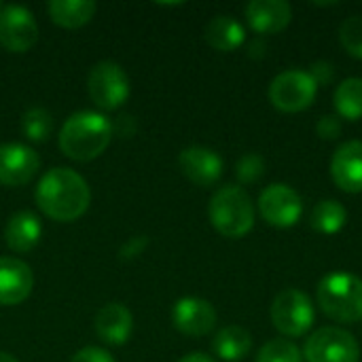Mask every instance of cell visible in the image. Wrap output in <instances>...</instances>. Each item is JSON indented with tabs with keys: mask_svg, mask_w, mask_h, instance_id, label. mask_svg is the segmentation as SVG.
<instances>
[{
	"mask_svg": "<svg viewBox=\"0 0 362 362\" xmlns=\"http://www.w3.org/2000/svg\"><path fill=\"white\" fill-rule=\"evenodd\" d=\"M91 202L87 180L70 168L49 170L36 185V204L45 216L57 223L81 218Z\"/></svg>",
	"mask_w": 362,
	"mask_h": 362,
	"instance_id": "cell-1",
	"label": "cell"
},
{
	"mask_svg": "<svg viewBox=\"0 0 362 362\" xmlns=\"http://www.w3.org/2000/svg\"><path fill=\"white\" fill-rule=\"evenodd\" d=\"M112 134L108 117L93 110H78L62 125L59 148L72 161H91L108 148Z\"/></svg>",
	"mask_w": 362,
	"mask_h": 362,
	"instance_id": "cell-2",
	"label": "cell"
},
{
	"mask_svg": "<svg viewBox=\"0 0 362 362\" xmlns=\"http://www.w3.org/2000/svg\"><path fill=\"white\" fill-rule=\"evenodd\" d=\"M208 216L214 229L225 238H244L255 225V206L250 195L242 187H221L210 204Z\"/></svg>",
	"mask_w": 362,
	"mask_h": 362,
	"instance_id": "cell-3",
	"label": "cell"
},
{
	"mask_svg": "<svg viewBox=\"0 0 362 362\" xmlns=\"http://www.w3.org/2000/svg\"><path fill=\"white\" fill-rule=\"evenodd\" d=\"M318 305L322 312L337 322L362 320V280L354 274L337 272L320 280Z\"/></svg>",
	"mask_w": 362,
	"mask_h": 362,
	"instance_id": "cell-4",
	"label": "cell"
},
{
	"mask_svg": "<svg viewBox=\"0 0 362 362\" xmlns=\"http://www.w3.org/2000/svg\"><path fill=\"white\" fill-rule=\"evenodd\" d=\"M87 91L95 106L102 110H117L129 98V76L110 59L98 62L87 76Z\"/></svg>",
	"mask_w": 362,
	"mask_h": 362,
	"instance_id": "cell-5",
	"label": "cell"
},
{
	"mask_svg": "<svg viewBox=\"0 0 362 362\" xmlns=\"http://www.w3.org/2000/svg\"><path fill=\"white\" fill-rule=\"evenodd\" d=\"M272 320L274 327L286 337L305 335L316 320L312 299L297 288L282 291L272 303Z\"/></svg>",
	"mask_w": 362,
	"mask_h": 362,
	"instance_id": "cell-6",
	"label": "cell"
},
{
	"mask_svg": "<svg viewBox=\"0 0 362 362\" xmlns=\"http://www.w3.org/2000/svg\"><path fill=\"white\" fill-rule=\"evenodd\" d=\"M303 358L308 362H358L361 346L352 333L337 327H325L305 341Z\"/></svg>",
	"mask_w": 362,
	"mask_h": 362,
	"instance_id": "cell-7",
	"label": "cell"
},
{
	"mask_svg": "<svg viewBox=\"0 0 362 362\" xmlns=\"http://www.w3.org/2000/svg\"><path fill=\"white\" fill-rule=\"evenodd\" d=\"M318 85L305 70H286L269 85V100L282 112H301L316 100Z\"/></svg>",
	"mask_w": 362,
	"mask_h": 362,
	"instance_id": "cell-8",
	"label": "cell"
},
{
	"mask_svg": "<svg viewBox=\"0 0 362 362\" xmlns=\"http://www.w3.org/2000/svg\"><path fill=\"white\" fill-rule=\"evenodd\" d=\"M38 40V25L32 13L19 4H2L0 8V47L11 53H25Z\"/></svg>",
	"mask_w": 362,
	"mask_h": 362,
	"instance_id": "cell-9",
	"label": "cell"
},
{
	"mask_svg": "<svg viewBox=\"0 0 362 362\" xmlns=\"http://www.w3.org/2000/svg\"><path fill=\"white\" fill-rule=\"evenodd\" d=\"M259 212L263 221H267L269 225L286 229L301 218L303 202L293 187L276 182L263 189V193L259 195Z\"/></svg>",
	"mask_w": 362,
	"mask_h": 362,
	"instance_id": "cell-10",
	"label": "cell"
},
{
	"mask_svg": "<svg viewBox=\"0 0 362 362\" xmlns=\"http://www.w3.org/2000/svg\"><path fill=\"white\" fill-rule=\"evenodd\" d=\"M40 168L38 155L19 142L0 144V185L21 187L28 185Z\"/></svg>",
	"mask_w": 362,
	"mask_h": 362,
	"instance_id": "cell-11",
	"label": "cell"
},
{
	"mask_svg": "<svg viewBox=\"0 0 362 362\" xmlns=\"http://www.w3.org/2000/svg\"><path fill=\"white\" fill-rule=\"evenodd\" d=\"M174 327L189 337H204L216 327V310L199 297H182L172 308Z\"/></svg>",
	"mask_w": 362,
	"mask_h": 362,
	"instance_id": "cell-12",
	"label": "cell"
},
{
	"mask_svg": "<svg viewBox=\"0 0 362 362\" xmlns=\"http://www.w3.org/2000/svg\"><path fill=\"white\" fill-rule=\"evenodd\" d=\"M34 288L30 265L17 257H0V305L23 303Z\"/></svg>",
	"mask_w": 362,
	"mask_h": 362,
	"instance_id": "cell-13",
	"label": "cell"
},
{
	"mask_svg": "<svg viewBox=\"0 0 362 362\" xmlns=\"http://www.w3.org/2000/svg\"><path fill=\"white\" fill-rule=\"evenodd\" d=\"M182 174L197 187H212L223 174V159L206 146H189L178 155Z\"/></svg>",
	"mask_w": 362,
	"mask_h": 362,
	"instance_id": "cell-14",
	"label": "cell"
},
{
	"mask_svg": "<svg viewBox=\"0 0 362 362\" xmlns=\"http://www.w3.org/2000/svg\"><path fill=\"white\" fill-rule=\"evenodd\" d=\"M331 176L341 191L362 193V140H350L333 153Z\"/></svg>",
	"mask_w": 362,
	"mask_h": 362,
	"instance_id": "cell-15",
	"label": "cell"
},
{
	"mask_svg": "<svg viewBox=\"0 0 362 362\" xmlns=\"http://www.w3.org/2000/svg\"><path fill=\"white\" fill-rule=\"evenodd\" d=\"M293 17V8L286 0H252L246 4V21L259 34L282 32Z\"/></svg>",
	"mask_w": 362,
	"mask_h": 362,
	"instance_id": "cell-16",
	"label": "cell"
},
{
	"mask_svg": "<svg viewBox=\"0 0 362 362\" xmlns=\"http://www.w3.org/2000/svg\"><path fill=\"white\" fill-rule=\"evenodd\" d=\"M134 331V316L123 303H106L95 314V333L108 346H123Z\"/></svg>",
	"mask_w": 362,
	"mask_h": 362,
	"instance_id": "cell-17",
	"label": "cell"
},
{
	"mask_svg": "<svg viewBox=\"0 0 362 362\" xmlns=\"http://www.w3.org/2000/svg\"><path fill=\"white\" fill-rule=\"evenodd\" d=\"M40 235H42V225L38 216L28 210L15 212L4 227V240L13 252L34 250L36 244L40 242Z\"/></svg>",
	"mask_w": 362,
	"mask_h": 362,
	"instance_id": "cell-18",
	"label": "cell"
},
{
	"mask_svg": "<svg viewBox=\"0 0 362 362\" xmlns=\"http://www.w3.org/2000/svg\"><path fill=\"white\" fill-rule=\"evenodd\" d=\"M204 38L212 49L227 53V51H235L238 47H242V42L246 40V32L238 19L229 15H216L206 23Z\"/></svg>",
	"mask_w": 362,
	"mask_h": 362,
	"instance_id": "cell-19",
	"label": "cell"
},
{
	"mask_svg": "<svg viewBox=\"0 0 362 362\" xmlns=\"http://www.w3.org/2000/svg\"><path fill=\"white\" fill-rule=\"evenodd\" d=\"M95 11L98 4L91 0H51L47 4V13L51 21L68 30H76L89 23Z\"/></svg>",
	"mask_w": 362,
	"mask_h": 362,
	"instance_id": "cell-20",
	"label": "cell"
},
{
	"mask_svg": "<svg viewBox=\"0 0 362 362\" xmlns=\"http://www.w3.org/2000/svg\"><path fill=\"white\" fill-rule=\"evenodd\" d=\"M250 348H252V337L242 327H225L212 339V350L223 361H242L250 352Z\"/></svg>",
	"mask_w": 362,
	"mask_h": 362,
	"instance_id": "cell-21",
	"label": "cell"
},
{
	"mask_svg": "<svg viewBox=\"0 0 362 362\" xmlns=\"http://www.w3.org/2000/svg\"><path fill=\"white\" fill-rule=\"evenodd\" d=\"M346 221H348V212H346V208H344L339 202H335V199H325V202H320V204L314 208L312 216H310L312 229H316L318 233H325V235H333V233L341 231L344 225H346Z\"/></svg>",
	"mask_w": 362,
	"mask_h": 362,
	"instance_id": "cell-22",
	"label": "cell"
},
{
	"mask_svg": "<svg viewBox=\"0 0 362 362\" xmlns=\"http://www.w3.org/2000/svg\"><path fill=\"white\" fill-rule=\"evenodd\" d=\"M335 108L344 119L356 121L362 117V78H346L335 89Z\"/></svg>",
	"mask_w": 362,
	"mask_h": 362,
	"instance_id": "cell-23",
	"label": "cell"
},
{
	"mask_svg": "<svg viewBox=\"0 0 362 362\" xmlns=\"http://www.w3.org/2000/svg\"><path fill=\"white\" fill-rule=\"evenodd\" d=\"M21 132L32 142H45L53 132V117L49 110L34 106L28 108L21 117Z\"/></svg>",
	"mask_w": 362,
	"mask_h": 362,
	"instance_id": "cell-24",
	"label": "cell"
},
{
	"mask_svg": "<svg viewBox=\"0 0 362 362\" xmlns=\"http://www.w3.org/2000/svg\"><path fill=\"white\" fill-rule=\"evenodd\" d=\"M257 362H303V354L288 339H272L259 350Z\"/></svg>",
	"mask_w": 362,
	"mask_h": 362,
	"instance_id": "cell-25",
	"label": "cell"
},
{
	"mask_svg": "<svg viewBox=\"0 0 362 362\" xmlns=\"http://www.w3.org/2000/svg\"><path fill=\"white\" fill-rule=\"evenodd\" d=\"M339 40L350 55L362 59V15H352L341 23Z\"/></svg>",
	"mask_w": 362,
	"mask_h": 362,
	"instance_id": "cell-26",
	"label": "cell"
},
{
	"mask_svg": "<svg viewBox=\"0 0 362 362\" xmlns=\"http://www.w3.org/2000/svg\"><path fill=\"white\" fill-rule=\"evenodd\" d=\"M263 174H265V161H263V157L257 155V153L244 155V157L238 161V165H235V176H238L240 182H244V185H252V182L261 180Z\"/></svg>",
	"mask_w": 362,
	"mask_h": 362,
	"instance_id": "cell-27",
	"label": "cell"
},
{
	"mask_svg": "<svg viewBox=\"0 0 362 362\" xmlns=\"http://www.w3.org/2000/svg\"><path fill=\"white\" fill-rule=\"evenodd\" d=\"M316 132H318V136L322 140H335V138H339L341 136V121H339V117H335V115L320 117V121L316 125Z\"/></svg>",
	"mask_w": 362,
	"mask_h": 362,
	"instance_id": "cell-28",
	"label": "cell"
},
{
	"mask_svg": "<svg viewBox=\"0 0 362 362\" xmlns=\"http://www.w3.org/2000/svg\"><path fill=\"white\" fill-rule=\"evenodd\" d=\"M70 362H117V361L112 358V354H110V352H106V350H102V348H93V346H89V348L78 350V352L72 356V361Z\"/></svg>",
	"mask_w": 362,
	"mask_h": 362,
	"instance_id": "cell-29",
	"label": "cell"
},
{
	"mask_svg": "<svg viewBox=\"0 0 362 362\" xmlns=\"http://www.w3.org/2000/svg\"><path fill=\"white\" fill-rule=\"evenodd\" d=\"M310 76L314 78L316 85H327L333 81L335 76V70H333V64L331 62H325V59H318L310 66Z\"/></svg>",
	"mask_w": 362,
	"mask_h": 362,
	"instance_id": "cell-30",
	"label": "cell"
},
{
	"mask_svg": "<svg viewBox=\"0 0 362 362\" xmlns=\"http://www.w3.org/2000/svg\"><path fill=\"white\" fill-rule=\"evenodd\" d=\"M148 246V240L144 235H138V238H132L119 252L121 259H136L144 252V248Z\"/></svg>",
	"mask_w": 362,
	"mask_h": 362,
	"instance_id": "cell-31",
	"label": "cell"
},
{
	"mask_svg": "<svg viewBox=\"0 0 362 362\" xmlns=\"http://www.w3.org/2000/svg\"><path fill=\"white\" fill-rule=\"evenodd\" d=\"M178 362H214L210 356H206L204 352H191L187 356H182Z\"/></svg>",
	"mask_w": 362,
	"mask_h": 362,
	"instance_id": "cell-32",
	"label": "cell"
},
{
	"mask_svg": "<svg viewBox=\"0 0 362 362\" xmlns=\"http://www.w3.org/2000/svg\"><path fill=\"white\" fill-rule=\"evenodd\" d=\"M0 362H19L15 356H11L8 352H0Z\"/></svg>",
	"mask_w": 362,
	"mask_h": 362,
	"instance_id": "cell-33",
	"label": "cell"
},
{
	"mask_svg": "<svg viewBox=\"0 0 362 362\" xmlns=\"http://www.w3.org/2000/svg\"><path fill=\"white\" fill-rule=\"evenodd\" d=\"M0 8H2V2H0Z\"/></svg>",
	"mask_w": 362,
	"mask_h": 362,
	"instance_id": "cell-34",
	"label": "cell"
}]
</instances>
